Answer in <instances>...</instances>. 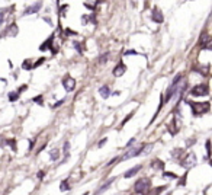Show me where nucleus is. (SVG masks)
<instances>
[{
    "instance_id": "10",
    "label": "nucleus",
    "mask_w": 212,
    "mask_h": 195,
    "mask_svg": "<svg viewBox=\"0 0 212 195\" xmlns=\"http://www.w3.org/2000/svg\"><path fill=\"white\" fill-rule=\"evenodd\" d=\"M41 8H42V3H36V5H34V6H29V8H26V9L23 10V15H31V13H35V12H38Z\"/></svg>"
},
{
    "instance_id": "32",
    "label": "nucleus",
    "mask_w": 212,
    "mask_h": 195,
    "mask_svg": "<svg viewBox=\"0 0 212 195\" xmlns=\"http://www.w3.org/2000/svg\"><path fill=\"white\" fill-rule=\"evenodd\" d=\"M65 31H67V32H65L67 35H77V32H74V31H71V29H65Z\"/></svg>"
},
{
    "instance_id": "15",
    "label": "nucleus",
    "mask_w": 212,
    "mask_h": 195,
    "mask_svg": "<svg viewBox=\"0 0 212 195\" xmlns=\"http://www.w3.org/2000/svg\"><path fill=\"white\" fill-rule=\"evenodd\" d=\"M151 166H153L154 169H160V170H163V167H164V163H163L161 160H158V159H154V160L151 162Z\"/></svg>"
},
{
    "instance_id": "19",
    "label": "nucleus",
    "mask_w": 212,
    "mask_h": 195,
    "mask_svg": "<svg viewBox=\"0 0 212 195\" xmlns=\"http://www.w3.org/2000/svg\"><path fill=\"white\" fill-rule=\"evenodd\" d=\"M60 189H61V191H68V189H70L68 180H63V182L60 183Z\"/></svg>"
},
{
    "instance_id": "31",
    "label": "nucleus",
    "mask_w": 212,
    "mask_h": 195,
    "mask_svg": "<svg viewBox=\"0 0 212 195\" xmlns=\"http://www.w3.org/2000/svg\"><path fill=\"white\" fill-rule=\"evenodd\" d=\"M134 143H135V138H131V140L128 141V144H127V147H128V149H131V146H132Z\"/></svg>"
},
{
    "instance_id": "29",
    "label": "nucleus",
    "mask_w": 212,
    "mask_h": 195,
    "mask_svg": "<svg viewBox=\"0 0 212 195\" xmlns=\"http://www.w3.org/2000/svg\"><path fill=\"white\" fill-rule=\"evenodd\" d=\"M209 146H211V141H209V140H206V153H208V156H206V157H209V153H211V147H209Z\"/></svg>"
},
{
    "instance_id": "23",
    "label": "nucleus",
    "mask_w": 212,
    "mask_h": 195,
    "mask_svg": "<svg viewBox=\"0 0 212 195\" xmlns=\"http://www.w3.org/2000/svg\"><path fill=\"white\" fill-rule=\"evenodd\" d=\"M35 104H39V105H44V102H42V95H39V96H35L34 99H32Z\"/></svg>"
},
{
    "instance_id": "7",
    "label": "nucleus",
    "mask_w": 212,
    "mask_h": 195,
    "mask_svg": "<svg viewBox=\"0 0 212 195\" xmlns=\"http://www.w3.org/2000/svg\"><path fill=\"white\" fill-rule=\"evenodd\" d=\"M18 34V25L16 24H12L10 26L6 28V32H3L0 37H15Z\"/></svg>"
},
{
    "instance_id": "28",
    "label": "nucleus",
    "mask_w": 212,
    "mask_h": 195,
    "mask_svg": "<svg viewBox=\"0 0 212 195\" xmlns=\"http://www.w3.org/2000/svg\"><path fill=\"white\" fill-rule=\"evenodd\" d=\"M163 189H164V186H158L156 191H153V192H151V195H158V192H161Z\"/></svg>"
},
{
    "instance_id": "18",
    "label": "nucleus",
    "mask_w": 212,
    "mask_h": 195,
    "mask_svg": "<svg viewBox=\"0 0 212 195\" xmlns=\"http://www.w3.org/2000/svg\"><path fill=\"white\" fill-rule=\"evenodd\" d=\"M19 99V93L18 92H10L9 93V101L10 102H15V101H18Z\"/></svg>"
},
{
    "instance_id": "12",
    "label": "nucleus",
    "mask_w": 212,
    "mask_h": 195,
    "mask_svg": "<svg viewBox=\"0 0 212 195\" xmlns=\"http://www.w3.org/2000/svg\"><path fill=\"white\" fill-rule=\"evenodd\" d=\"M99 93H100V96L103 98V99H108L109 95H111V90H109L108 86H102V87L99 89Z\"/></svg>"
},
{
    "instance_id": "3",
    "label": "nucleus",
    "mask_w": 212,
    "mask_h": 195,
    "mask_svg": "<svg viewBox=\"0 0 212 195\" xmlns=\"http://www.w3.org/2000/svg\"><path fill=\"white\" fill-rule=\"evenodd\" d=\"M209 93V86L206 83H202V84H196L192 90H190V95L192 96H206Z\"/></svg>"
},
{
    "instance_id": "16",
    "label": "nucleus",
    "mask_w": 212,
    "mask_h": 195,
    "mask_svg": "<svg viewBox=\"0 0 212 195\" xmlns=\"http://www.w3.org/2000/svg\"><path fill=\"white\" fill-rule=\"evenodd\" d=\"M58 154H60V149H52L50 151V159L51 160H57L58 159Z\"/></svg>"
},
{
    "instance_id": "24",
    "label": "nucleus",
    "mask_w": 212,
    "mask_h": 195,
    "mask_svg": "<svg viewBox=\"0 0 212 195\" xmlns=\"http://www.w3.org/2000/svg\"><path fill=\"white\" fill-rule=\"evenodd\" d=\"M132 117H134V112H131L129 115H127V118H125V120L122 121V124H121V127H124V125H125V124H127V122H128V121H129V120L132 118Z\"/></svg>"
},
{
    "instance_id": "33",
    "label": "nucleus",
    "mask_w": 212,
    "mask_h": 195,
    "mask_svg": "<svg viewBox=\"0 0 212 195\" xmlns=\"http://www.w3.org/2000/svg\"><path fill=\"white\" fill-rule=\"evenodd\" d=\"M106 141H108V138H103V140H100V141H99V147H102V146H103Z\"/></svg>"
},
{
    "instance_id": "22",
    "label": "nucleus",
    "mask_w": 212,
    "mask_h": 195,
    "mask_svg": "<svg viewBox=\"0 0 212 195\" xmlns=\"http://www.w3.org/2000/svg\"><path fill=\"white\" fill-rule=\"evenodd\" d=\"M63 150H64V154H65V159H68V151H70V143L67 141L65 144H64V147H63Z\"/></svg>"
},
{
    "instance_id": "1",
    "label": "nucleus",
    "mask_w": 212,
    "mask_h": 195,
    "mask_svg": "<svg viewBox=\"0 0 212 195\" xmlns=\"http://www.w3.org/2000/svg\"><path fill=\"white\" fill-rule=\"evenodd\" d=\"M186 104L192 108V112H193V115L195 117H198V115H200V114H206V112H209V102H192V101H186Z\"/></svg>"
},
{
    "instance_id": "27",
    "label": "nucleus",
    "mask_w": 212,
    "mask_h": 195,
    "mask_svg": "<svg viewBox=\"0 0 212 195\" xmlns=\"http://www.w3.org/2000/svg\"><path fill=\"white\" fill-rule=\"evenodd\" d=\"M163 176H164V178H177L174 173H170V172H164V173H163Z\"/></svg>"
},
{
    "instance_id": "5",
    "label": "nucleus",
    "mask_w": 212,
    "mask_h": 195,
    "mask_svg": "<svg viewBox=\"0 0 212 195\" xmlns=\"http://www.w3.org/2000/svg\"><path fill=\"white\" fill-rule=\"evenodd\" d=\"M199 44H200V48H203V50H211V48H212V47H211V37H209L206 32L202 34V37H200V39H199Z\"/></svg>"
},
{
    "instance_id": "4",
    "label": "nucleus",
    "mask_w": 212,
    "mask_h": 195,
    "mask_svg": "<svg viewBox=\"0 0 212 195\" xmlns=\"http://www.w3.org/2000/svg\"><path fill=\"white\" fill-rule=\"evenodd\" d=\"M61 83H63V86H64V89L67 90V92H71L73 89H74V86H76V80L71 77V76H64V79L61 80Z\"/></svg>"
},
{
    "instance_id": "6",
    "label": "nucleus",
    "mask_w": 212,
    "mask_h": 195,
    "mask_svg": "<svg viewBox=\"0 0 212 195\" xmlns=\"http://www.w3.org/2000/svg\"><path fill=\"white\" fill-rule=\"evenodd\" d=\"M195 163H196L195 154H193V153H190V154H187V156L184 157V160L182 162V166H184L186 169H190V167H192Z\"/></svg>"
},
{
    "instance_id": "30",
    "label": "nucleus",
    "mask_w": 212,
    "mask_h": 195,
    "mask_svg": "<svg viewBox=\"0 0 212 195\" xmlns=\"http://www.w3.org/2000/svg\"><path fill=\"white\" fill-rule=\"evenodd\" d=\"M125 55H137V51H135V50H128V51L125 53Z\"/></svg>"
},
{
    "instance_id": "11",
    "label": "nucleus",
    "mask_w": 212,
    "mask_h": 195,
    "mask_svg": "<svg viewBox=\"0 0 212 195\" xmlns=\"http://www.w3.org/2000/svg\"><path fill=\"white\" fill-rule=\"evenodd\" d=\"M141 167H142L141 165H137V166H134L132 169H129L128 172H125V178H131V176L137 175V173L140 172V169H141Z\"/></svg>"
},
{
    "instance_id": "8",
    "label": "nucleus",
    "mask_w": 212,
    "mask_h": 195,
    "mask_svg": "<svg viewBox=\"0 0 212 195\" xmlns=\"http://www.w3.org/2000/svg\"><path fill=\"white\" fill-rule=\"evenodd\" d=\"M125 71H127V66H125L122 61H119V64L114 68V71H112V73H114V76H115V77H121Z\"/></svg>"
},
{
    "instance_id": "34",
    "label": "nucleus",
    "mask_w": 212,
    "mask_h": 195,
    "mask_svg": "<svg viewBox=\"0 0 212 195\" xmlns=\"http://www.w3.org/2000/svg\"><path fill=\"white\" fill-rule=\"evenodd\" d=\"M63 104H64V99H61L60 102H57V104L54 105V108H57V106H60V105H63Z\"/></svg>"
},
{
    "instance_id": "13",
    "label": "nucleus",
    "mask_w": 212,
    "mask_h": 195,
    "mask_svg": "<svg viewBox=\"0 0 212 195\" xmlns=\"http://www.w3.org/2000/svg\"><path fill=\"white\" fill-rule=\"evenodd\" d=\"M52 41H54V35H51V37L45 41V44L41 45V51H45L47 48H51V51H52Z\"/></svg>"
},
{
    "instance_id": "21",
    "label": "nucleus",
    "mask_w": 212,
    "mask_h": 195,
    "mask_svg": "<svg viewBox=\"0 0 212 195\" xmlns=\"http://www.w3.org/2000/svg\"><path fill=\"white\" fill-rule=\"evenodd\" d=\"M22 68H23V70H31V68H32L31 61H29V60H25V61H23V64H22Z\"/></svg>"
},
{
    "instance_id": "25",
    "label": "nucleus",
    "mask_w": 212,
    "mask_h": 195,
    "mask_svg": "<svg viewBox=\"0 0 212 195\" xmlns=\"http://www.w3.org/2000/svg\"><path fill=\"white\" fill-rule=\"evenodd\" d=\"M73 47H74V48H76V50H77L80 54L83 53V50H81V47H80V44H78V42H73Z\"/></svg>"
},
{
    "instance_id": "20",
    "label": "nucleus",
    "mask_w": 212,
    "mask_h": 195,
    "mask_svg": "<svg viewBox=\"0 0 212 195\" xmlns=\"http://www.w3.org/2000/svg\"><path fill=\"white\" fill-rule=\"evenodd\" d=\"M96 5H97V2H84V6L89 8L90 10H94L96 9Z\"/></svg>"
},
{
    "instance_id": "14",
    "label": "nucleus",
    "mask_w": 212,
    "mask_h": 195,
    "mask_svg": "<svg viewBox=\"0 0 212 195\" xmlns=\"http://www.w3.org/2000/svg\"><path fill=\"white\" fill-rule=\"evenodd\" d=\"M112 182H114V179H109V180H106V183H103L100 188H99V191L96 192V195H99V194H102L103 191H106V189H108L111 185H112Z\"/></svg>"
},
{
    "instance_id": "9",
    "label": "nucleus",
    "mask_w": 212,
    "mask_h": 195,
    "mask_svg": "<svg viewBox=\"0 0 212 195\" xmlns=\"http://www.w3.org/2000/svg\"><path fill=\"white\" fill-rule=\"evenodd\" d=\"M163 19H164V16H163L161 10L156 6V8L153 9V21H154V22H157V24H161V22H163Z\"/></svg>"
},
{
    "instance_id": "26",
    "label": "nucleus",
    "mask_w": 212,
    "mask_h": 195,
    "mask_svg": "<svg viewBox=\"0 0 212 195\" xmlns=\"http://www.w3.org/2000/svg\"><path fill=\"white\" fill-rule=\"evenodd\" d=\"M44 61H45V58H44V57H42V58H39V60H38V61H36V63H35L34 66H32V68H35V67H38V66H39V64H42Z\"/></svg>"
},
{
    "instance_id": "2",
    "label": "nucleus",
    "mask_w": 212,
    "mask_h": 195,
    "mask_svg": "<svg viewBox=\"0 0 212 195\" xmlns=\"http://www.w3.org/2000/svg\"><path fill=\"white\" fill-rule=\"evenodd\" d=\"M150 186H151V182H150V179H147V178H142V179H138V180L135 182V185H134V191H135L137 194L145 195V194L148 192Z\"/></svg>"
},
{
    "instance_id": "17",
    "label": "nucleus",
    "mask_w": 212,
    "mask_h": 195,
    "mask_svg": "<svg viewBox=\"0 0 212 195\" xmlns=\"http://www.w3.org/2000/svg\"><path fill=\"white\" fill-rule=\"evenodd\" d=\"M6 144L10 146V149H12L13 151H16V141H15V138H8V140H6Z\"/></svg>"
}]
</instances>
